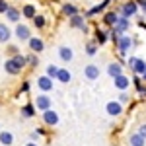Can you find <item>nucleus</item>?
I'll use <instances>...</instances> for the list:
<instances>
[{
    "label": "nucleus",
    "mask_w": 146,
    "mask_h": 146,
    "mask_svg": "<svg viewBox=\"0 0 146 146\" xmlns=\"http://www.w3.org/2000/svg\"><path fill=\"white\" fill-rule=\"evenodd\" d=\"M138 10H140V6L136 4L135 0H127V2L121 4V8L117 10V14H119V16H123V18H129V20H131L133 16L138 14Z\"/></svg>",
    "instance_id": "obj_1"
},
{
    "label": "nucleus",
    "mask_w": 146,
    "mask_h": 146,
    "mask_svg": "<svg viewBox=\"0 0 146 146\" xmlns=\"http://www.w3.org/2000/svg\"><path fill=\"white\" fill-rule=\"evenodd\" d=\"M33 105L37 111H49V109H53V98L49 96V94H37V98L33 100Z\"/></svg>",
    "instance_id": "obj_2"
},
{
    "label": "nucleus",
    "mask_w": 146,
    "mask_h": 146,
    "mask_svg": "<svg viewBox=\"0 0 146 146\" xmlns=\"http://www.w3.org/2000/svg\"><path fill=\"white\" fill-rule=\"evenodd\" d=\"M127 64L131 66V72H133L135 76H142L146 72V60L140 58V56H131V58H127Z\"/></svg>",
    "instance_id": "obj_3"
},
{
    "label": "nucleus",
    "mask_w": 146,
    "mask_h": 146,
    "mask_svg": "<svg viewBox=\"0 0 146 146\" xmlns=\"http://www.w3.org/2000/svg\"><path fill=\"white\" fill-rule=\"evenodd\" d=\"M68 27H72V29H80V31H84V33H88V31H90V27H88V23H86L84 14H76V16L68 18Z\"/></svg>",
    "instance_id": "obj_4"
},
{
    "label": "nucleus",
    "mask_w": 146,
    "mask_h": 146,
    "mask_svg": "<svg viewBox=\"0 0 146 146\" xmlns=\"http://www.w3.org/2000/svg\"><path fill=\"white\" fill-rule=\"evenodd\" d=\"M117 51H119V53H121V56H127V53H129V51H131V49H133V47H135V39H133V37H131V35H121V39H119V43H117Z\"/></svg>",
    "instance_id": "obj_5"
},
{
    "label": "nucleus",
    "mask_w": 146,
    "mask_h": 146,
    "mask_svg": "<svg viewBox=\"0 0 146 146\" xmlns=\"http://www.w3.org/2000/svg\"><path fill=\"white\" fill-rule=\"evenodd\" d=\"M37 90H41V94H49V92L55 90V82L53 78H49L47 74H41L37 78Z\"/></svg>",
    "instance_id": "obj_6"
},
{
    "label": "nucleus",
    "mask_w": 146,
    "mask_h": 146,
    "mask_svg": "<svg viewBox=\"0 0 146 146\" xmlns=\"http://www.w3.org/2000/svg\"><path fill=\"white\" fill-rule=\"evenodd\" d=\"M14 35H16V39H20L23 43V41H29V39H31V29H29V25H25V23H16Z\"/></svg>",
    "instance_id": "obj_7"
},
{
    "label": "nucleus",
    "mask_w": 146,
    "mask_h": 146,
    "mask_svg": "<svg viewBox=\"0 0 146 146\" xmlns=\"http://www.w3.org/2000/svg\"><path fill=\"white\" fill-rule=\"evenodd\" d=\"M105 111H107L109 117H121V115H123V103L119 100H113L105 105Z\"/></svg>",
    "instance_id": "obj_8"
},
{
    "label": "nucleus",
    "mask_w": 146,
    "mask_h": 146,
    "mask_svg": "<svg viewBox=\"0 0 146 146\" xmlns=\"http://www.w3.org/2000/svg\"><path fill=\"white\" fill-rule=\"evenodd\" d=\"M113 86L117 92H127L131 88V78L127 74H119L117 78H113Z\"/></svg>",
    "instance_id": "obj_9"
},
{
    "label": "nucleus",
    "mask_w": 146,
    "mask_h": 146,
    "mask_svg": "<svg viewBox=\"0 0 146 146\" xmlns=\"http://www.w3.org/2000/svg\"><path fill=\"white\" fill-rule=\"evenodd\" d=\"M101 70L98 64H94V62H90V64H86L84 66V76H86V80H90V82H96V80L100 78Z\"/></svg>",
    "instance_id": "obj_10"
},
{
    "label": "nucleus",
    "mask_w": 146,
    "mask_h": 146,
    "mask_svg": "<svg viewBox=\"0 0 146 146\" xmlns=\"http://www.w3.org/2000/svg\"><path fill=\"white\" fill-rule=\"evenodd\" d=\"M41 119H43V125H47V127H56V125H58V121H60L58 113L53 111V109H49V111H43Z\"/></svg>",
    "instance_id": "obj_11"
},
{
    "label": "nucleus",
    "mask_w": 146,
    "mask_h": 146,
    "mask_svg": "<svg viewBox=\"0 0 146 146\" xmlns=\"http://www.w3.org/2000/svg\"><path fill=\"white\" fill-rule=\"evenodd\" d=\"M109 4H111V0H103L101 4H96V6H92L88 12H84V18L88 20V18H94V16H98V14H101V12H105Z\"/></svg>",
    "instance_id": "obj_12"
},
{
    "label": "nucleus",
    "mask_w": 146,
    "mask_h": 146,
    "mask_svg": "<svg viewBox=\"0 0 146 146\" xmlns=\"http://www.w3.org/2000/svg\"><path fill=\"white\" fill-rule=\"evenodd\" d=\"M27 45H29V51L35 53V55H39V53L45 51V41H43L41 37H33V35H31V39L27 41Z\"/></svg>",
    "instance_id": "obj_13"
},
{
    "label": "nucleus",
    "mask_w": 146,
    "mask_h": 146,
    "mask_svg": "<svg viewBox=\"0 0 146 146\" xmlns=\"http://www.w3.org/2000/svg\"><path fill=\"white\" fill-rule=\"evenodd\" d=\"M56 56H58V60H62V62H70V60L74 58V51L68 45H60L58 51H56Z\"/></svg>",
    "instance_id": "obj_14"
},
{
    "label": "nucleus",
    "mask_w": 146,
    "mask_h": 146,
    "mask_svg": "<svg viewBox=\"0 0 146 146\" xmlns=\"http://www.w3.org/2000/svg\"><path fill=\"white\" fill-rule=\"evenodd\" d=\"M4 72L10 74V76H18V74H22V68L16 64L14 58H6L4 60Z\"/></svg>",
    "instance_id": "obj_15"
},
{
    "label": "nucleus",
    "mask_w": 146,
    "mask_h": 146,
    "mask_svg": "<svg viewBox=\"0 0 146 146\" xmlns=\"http://www.w3.org/2000/svg\"><path fill=\"white\" fill-rule=\"evenodd\" d=\"M105 72H107V76H109V78H117L119 74H125V72H123V64H121L119 60L109 62V64H107V68H105Z\"/></svg>",
    "instance_id": "obj_16"
},
{
    "label": "nucleus",
    "mask_w": 146,
    "mask_h": 146,
    "mask_svg": "<svg viewBox=\"0 0 146 146\" xmlns=\"http://www.w3.org/2000/svg\"><path fill=\"white\" fill-rule=\"evenodd\" d=\"M107 39H109V29H101V27H96V29H94V41L100 47L105 45Z\"/></svg>",
    "instance_id": "obj_17"
},
{
    "label": "nucleus",
    "mask_w": 146,
    "mask_h": 146,
    "mask_svg": "<svg viewBox=\"0 0 146 146\" xmlns=\"http://www.w3.org/2000/svg\"><path fill=\"white\" fill-rule=\"evenodd\" d=\"M129 27H131V20L129 18H123V16H119V20H117V23H115V31L117 33H121V35H125L127 31H129Z\"/></svg>",
    "instance_id": "obj_18"
},
{
    "label": "nucleus",
    "mask_w": 146,
    "mask_h": 146,
    "mask_svg": "<svg viewBox=\"0 0 146 146\" xmlns=\"http://www.w3.org/2000/svg\"><path fill=\"white\" fill-rule=\"evenodd\" d=\"M119 20V14L113 10V12H103V18H101V22L103 25H107V27H115V23Z\"/></svg>",
    "instance_id": "obj_19"
},
{
    "label": "nucleus",
    "mask_w": 146,
    "mask_h": 146,
    "mask_svg": "<svg viewBox=\"0 0 146 146\" xmlns=\"http://www.w3.org/2000/svg\"><path fill=\"white\" fill-rule=\"evenodd\" d=\"M12 35H14V31H12L10 27H8L6 23H0V43H2V45H8V43H10Z\"/></svg>",
    "instance_id": "obj_20"
},
{
    "label": "nucleus",
    "mask_w": 146,
    "mask_h": 146,
    "mask_svg": "<svg viewBox=\"0 0 146 146\" xmlns=\"http://www.w3.org/2000/svg\"><path fill=\"white\" fill-rule=\"evenodd\" d=\"M35 113H37V109H35L33 103H23L22 109H20L22 119H31V117H35Z\"/></svg>",
    "instance_id": "obj_21"
},
{
    "label": "nucleus",
    "mask_w": 146,
    "mask_h": 146,
    "mask_svg": "<svg viewBox=\"0 0 146 146\" xmlns=\"http://www.w3.org/2000/svg\"><path fill=\"white\" fill-rule=\"evenodd\" d=\"M6 20L12 22V23H20V20H22V10H18V8L10 6L8 12H6Z\"/></svg>",
    "instance_id": "obj_22"
},
{
    "label": "nucleus",
    "mask_w": 146,
    "mask_h": 146,
    "mask_svg": "<svg viewBox=\"0 0 146 146\" xmlns=\"http://www.w3.org/2000/svg\"><path fill=\"white\" fill-rule=\"evenodd\" d=\"M60 12H62V16H66V18H72V16H76V14H80L78 6H74L72 2H66V4H62V8H60Z\"/></svg>",
    "instance_id": "obj_23"
},
{
    "label": "nucleus",
    "mask_w": 146,
    "mask_h": 146,
    "mask_svg": "<svg viewBox=\"0 0 146 146\" xmlns=\"http://www.w3.org/2000/svg\"><path fill=\"white\" fill-rule=\"evenodd\" d=\"M22 16H23V18H27V20H33L35 16H37V8H35V4H23V6H22Z\"/></svg>",
    "instance_id": "obj_24"
},
{
    "label": "nucleus",
    "mask_w": 146,
    "mask_h": 146,
    "mask_svg": "<svg viewBox=\"0 0 146 146\" xmlns=\"http://www.w3.org/2000/svg\"><path fill=\"white\" fill-rule=\"evenodd\" d=\"M60 84H68L70 80H72V72L68 70V68H58V74H56V78Z\"/></svg>",
    "instance_id": "obj_25"
},
{
    "label": "nucleus",
    "mask_w": 146,
    "mask_h": 146,
    "mask_svg": "<svg viewBox=\"0 0 146 146\" xmlns=\"http://www.w3.org/2000/svg\"><path fill=\"white\" fill-rule=\"evenodd\" d=\"M129 146H146V138L138 133H133L129 136Z\"/></svg>",
    "instance_id": "obj_26"
},
{
    "label": "nucleus",
    "mask_w": 146,
    "mask_h": 146,
    "mask_svg": "<svg viewBox=\"0 0 146 146\" xmlns=\"http://www.w3.org/2000/svg\"><path fill=\"white\" fill-rule=\"evenodd\" d=\"M0 144L2 146H12L14 144V135L10 131H0Z\"/></svg>",
    "instance_id": "obj_27"
},
{
    "label": "nucleus",
    "mask_w": 146,
    "mask_h": 146,
    "mask_svg": "<svg viewBox=\"0 0 146 146\" xmlns=\"http://www.w3.org/2000/svg\"><path fill=\"white\" fill-rule=\"evenodd\" d=\"M98 51H100V45H98L96 41H88V43H86V55L88 56H96Z\"/></svg>",
    "instance_id": "obj_28"
},
{
    "label": "nucleus",
    "mask_w": 146,
    "mask_h": 146,
    "mask_svg": "<svg viewBox=\"0 0 146 146\" xmlns=\"http://www.w3.org/2000/svg\"><path fill=\"white\" fill-rule=\"evenodd\" d=\"M31 22H33V25L37 27V29H45V25H47L45 16H41V14H37V16H35L33 20H31Z\"/></svg>",
    "instance_id": "obj_29"
},
{
    "label": "nucleus",
    "mask_w": 146,
    "mask_h": 146,
    "mask_svg": "<svg viewBox=\"0 0 146 146\" xmlns=\"http://www.w3.org/2000/svg\"><path fill=\"white\" fill-rule=\"evenodd\" d=\"M12 58L16 60V64H18V66L22 68V70H23L25 66H27V56H25V55H22V53H20V55H16V56H12Z\"/></svg>",
    "instance_id": "obj_30"
},
{
    "label": "nucleus",
    "mask_w": 146,
    "mask_h": 146,
    "mask_svg": "<svg viewBox=\"0 0 146 146\" xmlns=\"http://www.w3.org/2000/svg\"><path fill=\"white\" fill-rule=\"evenodd\" d=\"M140 80H142L140 76H133V78H131V84L136 88V92H138V94H142V92H144V84H142Z\"/></svg>",
    "instance_id": "obj_31"
},
{
    "label": "nucleus",
    "mask_w": 146,
    "mask_h": 146,
    "mask_svg": "<svg viewBox=\"0 0 146 146\" xmlns=\"http://www.w3.org/2000/svg\"><path fill=\"white\" fill-rule=\"evenodd\" d=\"M45 74L49 76V78H56V74H58V66L56 64H47V70H45Z\"/></svg>",
    "instance_id": "obj_32"
},
{
    "label": "nucleus",
    "mask_w": 146,
    "mask_h": 146,
    "mask_svg": "<svg viewBox=\"0 0 146 146\" xmlns=\"http://www.w3.org/2000/svg\"><path fill=\"white\" fill-rule=\"evenodd\" d=\"M27 66H31V68L39 66V58H37L35 53H29V55H27Z\"/></svg>",
    "instance_id": "obj_33"
},
{
    "label": "nucleus",
    "mask_w": 146,
    "mask_h": 146,
    "mask_svg": "<svg viewBox=\"0 0 146 146\" xmlns=\"http://www.w3.org/2000/svg\"><path fill=\"white\" fill-rule=\"evenodd\" d=\"M6 55H8V58L20 55V47L18 45H6Z\"/></svg>",
    "instance_id": "obj_34"
},
{
    "label": "nucleus",
    "mask_w": 146,
    "mask_h": 146,
    "mask_svg": "<svg viewBox=\"0 0 146 146\" xmlns=\"http://www.w3.org/2000/svg\"><path fill=\"white\" fill-rule=\"evenodd\" d=\"M109 39H111L113 43L117 45V43H119V39H121V33H117V31H115L113 27H109Z\"/></svg>",
    "instance_id": "obj_35"
},
{
    "label": "nucleus",
    "mask_w": 146,
    "mask_h": 146,
    "mask_svg": "<svg viewBox=\"0 0 146 146\" xmlns=\"http://www.w3.org/2000/svg\"><path fill=\"white\" fill-rule=\"evenodd\" d=\"M29 90H31V84L25 80V82H22V86H20V94H29Z\"/></svg>",
    "instance_id": "obj_36"
},
{
    "label": "nucleus",
    "mask_w": 146,
    "mask_h": 146,
    "mask_svg": "<svg viewBox=\"0 0 146 146\" xmlns=\"http://www.w3.org/2000/svg\"><path fill=\"white\" fill-rule=\"evenodd\" d=\"M119 101H121V103H129V101H131V96H129L127 92H121V94H119Z\"/></svg>",
    "instance_id": "obj_37"
},
{
    "label": "nucleus",
    "mask_w": 146,
    "mask_h": 146,
    "mask_svg": "<svg viewBox=\"0 0 146 146\" xmlns=\"http://www.w3.org/2000/svg\"><path fill=\"white\" fill-rule=\"evenodd\" d=\"M8 8H10V4H8L6 0H0V14H6Z\"/></svg>",
    "instance_id": "obj_38"
},
{
    "label": "nucleus",
    "mask_w": 146,
    "mask_h": 146,
    "mask_svg": "<svg viewBox=\"0 0 146 146\" xmlns=\"http://www.w3.org/2000/svg\"><path fill=\"white\" fill-rule=\"evenodd\" d=\"M136 133H138V135H142L146 138V123H140V125H138V131H136Z\"/></svg>",
    "instance_id": "obj_39"
},
{
    "label": "nucleus",
    "mask_w": 146,
    "mask_h": 146,
    "mask_svg": "<svg viewBox=\"0 0 146 146\" xmlns=\"http://www.w3.org/2000/svg\"><path fill=\"white\" fill-rule=\"evenodd\" d=\"M35 133H37L39 136H45L47 135V129H45V127H37V129H35Z\"/></svg>",
    "instance_id": "obj_40"
},
{
    "label": "nucleus",
    "mask_w": 146,
    "mask_h": 146,
    "mask_svg": "<svg viewBox=\"0 0 146 146\" xmlns=\"http://www.w3.org/2000/svg\"><path fill=\"white\" fill-rule=\"evenodd\" d=\"M29 140H31V142H37V140H39V135H37V133H31V135H29Z\"/></svg>",
    "instance_id": "obj_41"
},
{
    "label": "nucleus",
    "mask_w": 146,
    "mask_h": 146,
    "mask_svg": "<svg viewBox=\"0 0 146 146\" xmlns=\"http://www.w3.org/2000/svg\"><path fill=\"white\" fill-rule=\"evenodd\" d=\"M138 27H140V29H146V22L144 20H138Z\"/></svg>",
    "instance_id": "obj_42"
},
{
    "label": "nucleus",
    "mask_w": 146,
    "mask_h": 146,
    "mask_svg": "<svg viewBox=\"0 0 146 146\" xmlns=\"http://www.w3.org/2000/svg\"><path fill=\"white\" fill-rule=\"evenodd\" d=\"M136 4H138V6H146V0H135Z\"/></svg>",
    "instance_id": "obj_43"
},
{
    "label": "nucleus",
    "mask_w": 146,
    "mask_h": 146,
    "mask_svg": "<svg viewBox=\"0 0 146 146\" xmlns=\"http://www.w3.org/2000/svg\"><path fill=\"white\" fill-rule=\"evenodd\" d=\"M25 146H39V144H37V142H31V140H29V142H27Z\"/></svg>",
    "instance_id": "obj_44"
},
{
    "label": "nucleus",
    "mask_w": 146,
    "mask_h": 146,
    "mask_svg": "<svg viewBox=\"0 0 146 146\" xmlns=\"http://www.w3.org/2000/svg\"><path fill=\"white\" fill-rule=\"evenodd\" d=\"M140 10H142V14H146V6H140Z\"/></svg>",
    "instance_id": "obj_45"
},
{
    "label": "nucleus",
    "mask_w": 146,
    "mask_h": 146,
    "mask_svg": "<svg viewBox=\"0 0 146 146\" xmlns=\"http://www.w3.org/2000/svg\"><path fill=\"white\" fill-rule=\"evenodd\" d=\"M140 78H142V80H144V82H146V72H144V74H142V76H140Z\"/></svg>",
    "instance_id": "obj_46"
}]
</instances>
